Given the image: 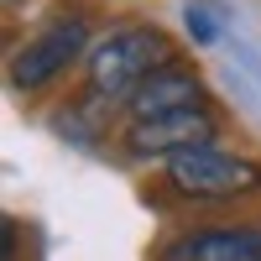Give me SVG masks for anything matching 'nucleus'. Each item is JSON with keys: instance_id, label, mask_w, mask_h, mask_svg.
Returning a JSON list of instances; mask_svg holds the SVG:
<instances>
[{"instance_id": "3", "label": "nucleus", "mask_w": 261, "mask_h": 261, "mask_svg": "<svg viewBox=\"0 0 261 261\" xmlns=\"http://www.w3.org/2000/svg\"><path fill=\"white\" fill-rule=\"evenodd\" d=\"M89 16H79V11H53L47 27H37L27 42H16L11 58H6V79H11V89L16 94H42V89H53V84L73 68V63L89 58Z\"/></svg>"}, {"instance_id": "7", "label": "nucleus", "mask_w": 261, "mask_h": 261, "mask_svg": "<svg viewBox=\"0 0 261 261\" xmlns=\"http://www.w3.org/2000/svg\"><path fill=\"white\" fill-rule=\"evenodd\" d=\"M183 27H188V37L199 42V47H209V42L220 37V21H214L204 6H188V11H183Z\"/></svg>"}, {"instance_id": "5", "label": "nucleus", "mask_w": 261, "mask_h": 261, "mask_svg": "<svg viewBox=\"0 0 261 261\" xmlns=\"http://www.w3.org/2000/svg\"><path fill=\"white\" fill-rule=\"evenodd\" d=\"M151 261H261V225H188L172 230Z\"/></svg>"}, {"instance_id": "6", "label": "nucleus", "mask_w": 261, "mask_h": 261, "mask_svg": "<svg viewBox=\"0 0 261 261\" xmlns=\"http://www.w3.org/2000/svg\"><path fill=\"white\" fill-rule=\"evenodd\" d=\"M199 105H214L204 79L193 63H172V68L151 73L125 105V120H157V115H178V110H199Z\"/></svg>"}, {"instance_id": "8", "label": "nucleus", "mask_w": 261, "mask_h": 261, "mask_svg": "<svg viewBox=\"0 0 261 261\" xmlns=\"http://www.w3.org/2000/svg\"><path fill=\"white\" fill-rule=\"evenodd\" d=\"M0 6H6V16H16L21 6H27V0H0Z\"/></svg>"}, {"instance_id": "1", "label": "nucleus", "mask_w": 261, "mask_h": 261, "mask_svg": "<svg viewBox=\"0 0 261 261\" xmlns=\"http://www.w3.org/2000/svg\"><path fill=\"white\" fill-rule=\"evenodd\" d=\"M178 42H172L157 21H125L110 37H99L89 58H84V94H94L99 105H130V94L141 89L151 73L172 68Z\"/></svg>"}, {"instance_id": "4", "label": "nucleus", "mask_w": 261, "mask_h": 261, "mask_svg": "<svg viewBox=\"0 0 261 261\" xmlns=\"http://www.w3.org/2000/svg\"><path fill=\"white\" fill-rule=\"evenodd\" d=\"M220 136H225V115L214 110V105L120 125V146H125V157H136V162H172V157H183V151L220 146Z\"/></svg>"}, {"instance_id": "2", "label": "nucleus", "mask_w": 261, "mask_h": 261, "mask_svg": "<svg viewBox=\"0 0 261 261\" xmlns=\"http://www.w3.org/2000/svg\"><path fill=\"white\" fill-rule=\"evenodd\" d=\"M162 188L183 204H251L261 199V162L230 146H204V151H183V157L162 162Z\"/></svg>"}]
</instances>
